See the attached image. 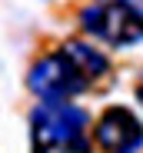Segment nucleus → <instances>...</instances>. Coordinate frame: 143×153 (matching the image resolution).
<instances>
[{"mask_svg": "<svg viewBox=\"0 0 143 153\" xmlns=\"http://www.w3.org/2000/svg\"><path fill=\"white\" fill-rule=\"evenodd\" d=\"M30 150L33 153H90V117L83 107L40 103L30 113Z\"/></svg>", "mask_w": 143, "mask_h": 153, "instance_id": "1", "label": "nucleus"}, {"mask_svg": "<svg viewBox=\"0 0 143 153\" xmlns=\"http://www.w3.org/2000/svg\"><path fill=\"white\" fill-rule=\"evenodd\" d=\"M80 27L97 43L130 50L143 43V10L130 0H93L80 10Z\"/></svg>", "mask_w": 143, "mask_h": 153, "instance_id": "2", "label": "nucleus"}, {"mask_svg": "<svg viewBox=\"0 0 143 153\" xmlns=\"http://www.w3.org/2000/svg\"><path fill=\"white\" fill-rule=\"evenodd\" d=\"M27 87H30V93H37L43 100V103H63V100H73V97L87 93L90 80L73 67V60H70L63 50H57V53L40 57L30 67Z\"/></svg>", "mask_w": 143, "mask_h": 153, "instance_id": "3", "label": "nucleus"}, {"mask_svg": "<svg viewBox=\"0 0 143 153\" xmlns=\"http://www.w3.org/2000/svg\"><path fill=\"white\" fill-rule=\"evenodd\" d=\"M93 140L103 153H140L143 150V120L130 107H107L93 126Z\"/></svg>", "mask_w": 143, "mask_h": 153, "instance_id": "4", "label": "nucleus"}, {"mask_svg": "<svg viewBox=\"0 0 143 153\" xmlns=\"http://www.w3.org/2000/svg\"><path fill=\"white\" fill-rule=\"evenodd\" d=\"M60 50H63L70 60H73V67L87 76L90 83H93V80H103V76L110 73V60H107V53H103L100 47L87 43V40H67Z\"/></svg>", "mask_w": 143, "mask_h": 153, "instance_id": "5", "label": "nucleus"}, {"mask_svg": "<svg viewBox=\"0 0 143 153\" xmlns=\"http://www.w3.org/2000/svg\"><path fill=\"white\" fill-rule=\"evenodd\" d=\"M136 100H140V107H143V83L136 87Z\"/></svg>", "mask_w": 143, "mask_h": 153, "instance_id": "6", "label": "nucleus"}, {"mask_svg": "<svg viewBox=\"0 0 143 153\" xmlns=\"http://www.w3.org/2000/svg\"><path fill=\"white\" fill-rule=\"evenodd\" d=\"M130 4H136V7H140V4H143V0H130Z\"/></svg>", "mask_w": 143, "mask_h": 153, "instance_id": "7", "label": "nucleus"}]
</instances>
